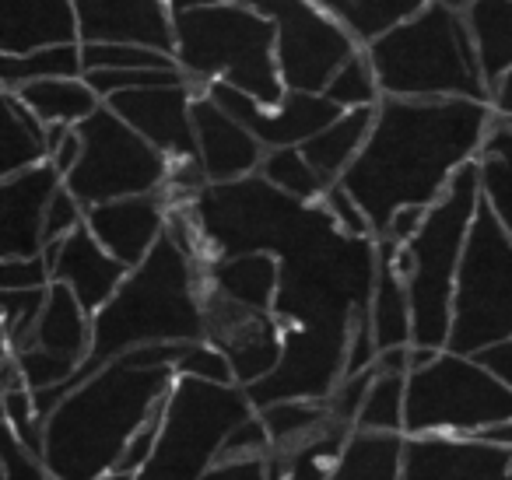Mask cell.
<instances>
[{
	"mask_svg": "<svg viewBox=\"0 0 512 480\" xmlns=\"http://www.w3.org/2000/svg\"><path fill=\"white\" fill-rule=\"evenodd\" d=\"M512 421V389L474 354L439 351L407 372V438H474L491 424Z\"/></svg>",
	"mask_w": 512,
	"mask_h": 480,
	"instance_id": "cell-8",
	"label": "cell"
},
{
	"mask_svg": "<svg viewBox=\"0 0 512 480\" xmlns=\"http://www.w3.org/2000/svg\"><path fill=\"white\" fill-rule=\"evenodd\" d=\"M477 172H481L484 204L495 211V218L512 235V120L495 116L481 144V155H477Z\"/></svg>",
	"mask_w": 512,
	"mask_h": 480,
	"instance_id": "cell-31",
	"label": "cell"
},
{
	"mask_svg": "<svg viewBox=\"0 0 512 480\" xmlns=\"http://www.w3.org/2000/svg\"><path fill=\"white\" fill-rule=\"evenodd\" d=\"M372 379H376V365L365 368V372L344 375V379L337 382L334 393H330V400H327L330 414H334L341 424H348V428H355L358 414H362V407H365V393H369Z\"/></svg>",
	"mask_w": 512,
	"mask_h": 480,
	"instance_id": "cell-44",
	"label": "cell"
},
{
	"mask_svg": "<svg viewBox=\"0 0 512 480\" xmlns=\"http://www.w3.org/2000/svg\"><path fill=\"white\" fill-rule=\"evenodd\" d=\"M327 18H334L362 50H369L376 39L414 18L428 0H313Z\"/></svg>",
	"mask_w": 512,
	"mask_h": 480,
	"instance_id": "cell-27",
	"label": "cell"
},
{
	"mask_svg": "<svg viewBox=\"0 0 512 480\" xmlns=\"http://www.w3.org/2000/svg\"><path fill=\"white\" fill-rule=\"evenodd\" d=\"M4 424L22 438L25 445H32L36 452H43V428L46 417L36 407V393L25 382L4 386Z\"/></svg>",
	"mask_w": 512,
	"mask_h": 480,
	"instance_id": "cell-40",
	"label": "cell"
},
{
	"mask_svg": "<svg viewBox=\"0 0 512 480\" xmlns=\"http://www.w3.org/2000/svg\"><path fill=\"white\" fill-rule=\"evenodd\" d=\"M85 221H88V207L81 204L67 186H60L57 197H53V204H50V214H46V232H43L46 249H50L53 242L67 239V235H74Z\"/></svg>",
	"mask_w": 512,
	"mask_h": 480,
	"instance_id": "cell-45",
	"label": "cell"
},
{
	"mask_svg": "<svg viewBox=\"0 0 512 480\" xmlns=\"http://www.w3.org/2000/svg\"><path fill=\"white\" fill-rule=\"evenodd\" d=\"M0 466H4V480H53L43 452L25 445L8 424H4V459H0Z\"/></svg>",
	"mask_w": 512,
	"mask_h": 480,
	"instance_id": "cell-42",
	"label": "cell"
},
{
	"mask_svg": "<svg viewBox=\"0 0 512 480\" xmlns=\"http://www.w3.org/2000/svg\"><path fill=\"white\" fill-rule=\"evenodd\" d=\"M425 214H428V207H400V211L393 214L383 239H393V242H400V246L411 242L414 235H418V228L425 225Z\"/></svg>",
	"mask_w": 512,
	"mask_h": 480,
	"instance_id": "cell-51",
	"label": "cell"
},
{
	"mask_svg": "<svg viewBox=\"0 0 512 480\" xmlns=\"http://www.w3.org/2000/svg\"><path fill=\"white\" fill-rule=\"evenodd\" d=\"M46 295H50V288L0 291V302H4V340H8V351H22V347L32 340L39 316H43Z\"/></svg>",
	"mask_w": 512,
	"mask_h": 480,
	"instance_id": "cell-39",
	"label": "cell"
},
{
	"mask_svg": "<svg viewBox=\"0 0 512 480\" xmlns=\"http://www.w3.org/2000/svg\"><path fill=\"white\" fill-rule=\"evenodd\" d=\"M509 480H512V466H509Z\"/></svg>",
	"mask_w": 512,
	"mask_h": 480,
	"instance_id": "cell-59",
	"label": "cell"
},
{
	"mask_svg": "<svg viewBox=\"0 0 512 480\" xmlns=\"http://www.w3.org/2000/svg\"><path fill=\"white\" fill-rule=\"evenodd\" d=\"M491 123V102L383 95L369 141L341 176L376 239H383L400 207L439 204L456 172L477 162Z\"/></svg>",
	"mask_w": 512,
	"mask_h": 480,
	"instance_id": "cell-1",
	"label": "cell"
},
{
	"mask_svg": "<svg viewBox=\"0 0 512 480\" xmlns=\"http://www.w3.org/2000/svg\"><path fill=\"white\" fill-rule=\"evenodd\" d=\"M271 449H274L271 431L264 428L260 414H253L249 421H242L239 428L228 435L225 449H221V463H225V459H267Z\"/></svg>",
	"mask_w": 512,
	"mask_h": 480,
	"instance_id": "cell-46",
	"label": "cell"
},
{
	"mask_svg": "<svg viewBox=\"0 0 512 480\" xmlns=\"http://www.w3.org/2000/svg\"><path fill=\"white\" fill-rule=\"evenodd\" d=\"M204 263L176 235L165 232L151 256L127 274L116 295L92 316V351L67 386L36 393L43 417L95 372L116 358L151 344H193L207 340L204 323Z\"/></svg>",
	"mask_w": 512,
	"mask_h": 480,
	"instance_id": "cell-3",
	"label": "cell"
},
{
	"mask_svg": "<svg viewBox=\"0 0 512 480\" xmlns=\"http://www.w3.org/2000/svg\"><path fill=\"white\" fill-rule=\"evenodd\" d=\"M491 109L498 120H512V67L505 71V78L491 88Z\"/></svg>",
	"mask_w": 512,
	"mask_h": 480,
	"instance_id": "cell-54",
	"label": "cell"
},
{
	"mask_svg": "<svg viewBox=\"0 0 512 480\" xmlns=\"http://www.w3.org/2000/svg\"><path fill=\"white\" fill-rule=\"evenodd\" d=\"M372 123H376V106L365 109H344L334 123L320 130L316 137H309L302 144V155L309 158L316 172L323 176V183H337L344 172L351 169V162L358 158V151L365 148L372 134Z\"/></svg>",
	"mask_w": 512,
	"mask_h": 480,
	"instance_id": "cell-25",
	"label": "cell"
},
{
	"mask_svg": "<svg viewBox=\"0 0 512 480\" xmlns=\"http://www.w3.org/2000/svg\"><path fill=\"white\" fill-rule=\"evenodd\" d=\"M95 480H137V473H123V470H109V473H102V477H95Z\"/></svg>",
	"mask_w": 512,
	"mask_h": 480,
	"instance_id": "cell-56",
	"label": "cell"
},
{
	"mask_svg": "<svg viewBox=\"0 0 512 480\" xmlns=\"http://www.w3.org/2000/svg\"><path fill=\"white\" fill-rule=\"evenodd\" d=\"M267 480H288V477H285V473H281V470H278V466H274V463H271V456H267Z\"/></svg>",
	"mask_w": 512,
	"mask_h": 480,
	"instance_id": "cell-57",
	"label": "cell"
},
{
	"mask_svg": "<svg viewBox=\"0 0 512 480\" xmlns=\"http://www.w3.org/2000/svg\"><path fill=\"white\" fill-rule=\"evenodd\" d=\"M197 4H249V8H260L264 15H271L278 25L292 22L295 15L309 8V0H172V11L197 8Z\"/></svg>",
	"mask_w": 512,
	"mask_h": 480,
	"instance_id": "cell-49",
	"label": "cell"
},
{
	"mask_svg": "<svg viewBox=\"0 0 512 480\" xmlns=\"http://www.w3.org/2000/svg\"><path fill=\"white\" fill-rule=\"evenodd\" d=\"M330 102H337L341 109H365V106H379L383 102V88H379L376 67H372L369 53L358 50L341 71L334 74V81L327 85Z\"/></svg>",
	"mask_w": 512,
	"mask_h": 480,
	"instance_id": "cell-36",
	"label": "cell"
},
{
	"mask_svg": "<svg viewBox=\"0 0 512 480\" xmlns=\"http://www.w3.org/2000/svg\"><path fill=\"white\" fill-rule=\"evenodd\" d=\"M85 81L95 88V95L106 102L109 95L134 92V88L176 85V81H186V74L165 71V67H99V71H88Z\"/></svg>",
	"mask_w": 512,
	"mask_h": 480,
	"instance_id": "cell-38",
	"label": "cell"
},
{
	"mask_svg": "<svg viewBox=\"0 0 512 480\" xmlns=\"http://www.w3.org/2000/svg\"><path fill=\"white\" fill-rule=\"evenodd\" d=\"M260 176L271 186H278L281 193L295 200H306V204H320L327 183H323L320 172L309 165V158L302 155V148H274L260 162Z\"/></svg>",
	"mask_w": 512,
	"mask_h": 480,
	"instance_id": "cell-35",
	"label": "cell"
},
{
	"mask_svg": "<svg viewBox=\"0 0 512 480\" xmlns=\"http://www.w3.org/2000/svg\"><path fill=\"white\" fill-rule=\"evenodd\" d=\"M8 92H15L46 127H57V123L78 127L102 106V99L85 78H43L22 88H8Z\"/></svg>",
	"mask_w": 512,
	"mask_h": 480,
	"instance_id": "cell-30",
	"label": "cell"
},
{
	"mask_svg": "<svg viewBox=\"0 0 512 480\" xmlns=\"http://www.w3.org/2000/svg\"><path fill=\"white\" fill-rule=\"evenodd\" d=\"M362 46L327 18L313 0L302 15L278 25V60L288 92H327L334 74L348 64Z\"/></svg>",
	"mask_w": 512,
	"mask_h": 480,
	"instance_id": "cell-14",
	"label": "cell"
},
{
	"mask_svg": "<svg viewBox=\"0 0 512 480\" xmlns=\"http://www.w3.org/2000/svg\"><path fill=\"white\" fill-rule=\"evenodd\" d=\"M435 4H446V8H453V11H463L470 0H435Z\"/></svg>",
	"mask_w": 512,
	"mask_h": 480,
	"instance_id": "cell-58",
	"label": "cell"
},
{
	"mask_svg": "<svg viewBox=\"0 0 512 480\" xmlns=\"http://www.w3.org/2000/svg\"><path fill=\"white\" fill-rule=\"evenodd\" d=\"M158 431H162V410H158L155 417H151L148 424H144L141 431H137L134 438H130V445L123 449L120 463H116V470L123 473H141V466L151 459V452H155L158 445Z\"/></svg>",
	"mask_w": 512,
	"mask_h": 480,
	"instance_id": "cell-48",
	"label": "cell"
},
{
	"mask_svg": "<svg viewBox=\"0 0 512 480\" xmlns=\"http://www.w3.org/2000/svg\"><path fill=\"white\" fill-rule=\"evenodd\" d=\"M204 92L221 109H228L239 123H246L267 151L302 148L309 137H316L327 123H334L344 113L323 92H288L278 106H264L260 99H253V95L235 85H225V81H214Z\"/></svg>",
	"mask_w": 512,
	"mask_h": 480,
	"instance_id": "cell-13",
	"label": "cell"
},
{
	"mask_svg": "<svg viewBox=\"0 0 512 480\" xmlns=\"http://www.w3.org/2000/svg\"><path fill=\"white\" fill-rule=\"evenodd\" d=\"M81 57H85V74L99 71V67H165V71H179L176 57L141 43H81Z\"/></svg>",
	"mask_w": 512,
	"mask_h": 480,
	"instance_id": "cell-37",
	"label": "cell"
},
{
	"mask_svg": "<svg viewBox=\"0 0 512 480\" xmlns=\"http://www.w3.org/2000/svg\"><path fill=\"white\" fill-rule=\"evenodd\" d=\"M81 43L74 0H0V53Z\"/></svg>",
	"mask_w": 512,
	"mask_h": 480,
	"instance_id": "cell-22",
	"label": "cell"
},
{
	"mask_svg": "<svg viewBox=\"0 0 512 480\" xmlns=\"http://www.w3.org/2000/svg\"><path fill=\"white\" fill-rule=\"evenodd\" d=\"M193 127H197V162L207 183H235V179L260 172L267 148L256 141L246 123L221 109L204 88L193 102Z\"/></svg>",
	"mask_w": 512,
	"mask_h": 480,
	"instance_id": "cell-19",
	"label": "cell"
},
{
	"mask_svg": "<svg viewBox=\"0 0 512 480\" xmlns=\"http://www.w3.org/2000/svg\"><path fill=\"white\" fill-rule=\"evenodd\" d=\"M204 323H207V340L218 344L225 351V358L232 361V372L239 386H256L264 382L274 368L281 365L285 354V330H281L274 312H256L246 305L232 302V298L218 295L204 284Z\"/></svg>",
	"mask_w": 512,
	"mask_h": 480,
	"instance_id": "cell-12",
	"label": "cell"
},
{
	"mask_svg": "<svg viewBox=\"0 0 512 480\" xmlns=\"http://www.w3.org/2000/svg\"><path fill=\"white\" fill-rule=\"evenodd\" d=\"M64 186L53 162L0 179V260L46 253V214Z\"/></svg>",
	"mask_w": 512,
	"mask_h": 480,
	"instance_id": "cell-16",
	"label": "cell"
},
{
	"mask_svg": "<svg viewBox=\"0 0 512 480\" xmlns=\"http://www.w3.org/2000/svg\"><path fill=\"white\" fill-rule=\"evenodd\" d=\"M477 361H481L484 368H491V372L498 375V379L505 382V386L512 389V337L502 340V344H491L484 347L481 354H474Z\"/></svg>",
	"mask_w": 512,
	"mask_h": 480,
	"instance_id": "cell-52",
	"label": "cell"
},
{
	"mask_svg": "<svg viewBox=\"0 0 512 480\" xmlns=\"http://www.w3.org/2000/svg\"><path fill=\"white\" fill-rule=\"evenodd\" d=\"M481 204V172H477V162H470L453 176L439 204L428 207L418 235L400 246L397 267L411 291L414 344L418 347H435V351L449 347L456 274H460L463 249H467Z\"/></svg>",
	"mask_w": 512,
	"mask_h": 480,
	"instance_id": "cell-6",
	"label": "cell"
},
{
	"mask_svg": "<svg viewBox=\"0 0 512 480\" xmlns=\"http://www.w3.org/2000/svg\"><path fill=\"white\" fill-rule=\"evenodd\" d=\"M176 64L186 81L207 88L225 81L264 106L288 95L278 60V22L249 4H197L172 15Z\"/></svg>",
	"mask_w": 512,
	"mask_h": 480,
	"instance_id": "cell-4",
	"label": "cell"
},
{
	"mask_svg": "<svg viewBox=\"0 0 512 480\" xmlns=\"http://www.w3.org/2000/svg\"><path fill=\"white\" fill-rule=\"evenodd\" d=\"M407 435L355 428L327 480H400L404 477Z\"/></svg>",
	"mask_w": 512,
	"mask_h": 480,
	"instance_id": "cell-26",
	"label": "cell"
},
{
	"mask_svg": "<svg viewBox=\"0 0 512 480\" xmlns=\"http://www.w3.org/2000/svg\"><path fill=\"white\" fill-rule=\"evenodd\" d=\"M50 260L43 256H4L0 260V291H39L50 288Z\"/></svg>",
	"mask_w": 512,
	"mask_h": 480,
	"instance_id": "cell-43",
	"label": "cell"
},
{
	"mask_svg": "<svg viewBox=\"0 0 512 480\" xmlns=\"http://www.w3.org/2000/svg\"><path fill=\"white\" fill-rule=\"evenodd\" d=\"M81 43H141L176 53L172 0H74Z\"/></svg>",
	"mask_w": 512,
	"mask_h": 480,
	"instance_id": "cell-18",
	"label": "cell"
},
{
	"mask_svg": "<svg viewBox=\"0 0 512 480\" xmlns=\"http://www.w3.org/2000/svg\"><path fill=\"white\" fill-rule=\"evenodd\" d=\"M46 260H50L53 281L67 284L92 316L116 295V288H120L130 274L127 263L116 260V256L95 239L88 225H81L78 232L67 235V239L53 242V246L46 249Z\"/></svg>",
	"mask_w": 512,
	"mask_h": 480,
	"instance_id": "cell-21",
	"label": "cell"
},
{
	"mask_svg": "<svg viewBox=\"0 0 512 480\" xmlns=\"http://www.w3.org/2000/svg\"><path fill=\"white\" fill-rule=\"evenodd\" d=\"M186 344H151L116 358L50 410L43 459L53 480H95L116 470L130 438L165 407Z\"/></svg>",
	"mask_w": 512,
	"mask_h": 480,
	"instance_id": "cell-2",
	"label": "cell"
},
{
	"mask_svg": "<svg viewBox=\"0 0 512 480\" xmlns=\"http://www.w3.org/2000/svg\"><path fill=\"white\" fill-rule=\"evenodd\" d=\"M81 148H85V144H81V130H78V127H71V130H67L64 141H60L57 148L50 151V162L57 165L60 176H67V172H71L74 165L81 162Z\"/></svg>",
	"mask_w": 512,
	"mask_h": 480,
	"instance_id": "cell-53",
	"label": "cell"
},
{
	"mask_svg": "<svg viewBox=\"0 0 512 480\" xmlns=\"http://www.w3.org/2000/svg\"><path fill=\"white\" fill-rule=\"evenodd\" d=\"M204 284L256 312H274L281 291V263L274 253L214 256L204 263Z\"/></svg>",
	"mask_w": 512,
	"mask_h": 480,
	"instance_id": "cell-23",
	"label": "cell"
},
{
	"mask_svg": "<svg viewBox=\"0 0 512 480\" xmlns=\"http://www.w3.org/2000/svg\"><path fill=\"white\" fill-rule=\"evenodd\" d=\"M176 375H193V379H207V382H235L232 361L225 358L218 344L211 340H193L183 347L176 361Z\"/></svg>",
	"mask_w": 512,
	"mask_h": 480,
	"instance_id": "cell-41",
	"label": "cell"
},
{
	"mask_svg": "<svg viewBox=\"0 0 512 480\" xmlns=\"http://www.w3.org/2000/svg\"><path fill=\"white\" fill-rule=\"evenodd\" d=\"M355 428L407 435V375L404 372H383V368H376V379H372L369 393H365V407H362V414H358Z\"/></svg>",
	"mask_w": 512,
	"mask_h": 480,
	"instance_id": "cell-33",
	"label": "cell"
},
{
	"mask_svg": "<svg viewBox=\"0 0 512 480\" xmlns=\"http://www.w3.org/2000/svg\"><path fill=\"white\" fill-rule=\"evenodd\" d=\"M264 428L271 431V452H285L292 445H299L302 438H309L313 431H320L330 421V407L327 403H313V400H281V403H267V407L256 410Z\"/></svg>",
	"mask_w": 512,
	"mask_h": 480,
	"instance_id": "cell-34",
	"label": "cell"
},
{
	"mask_svg": "<svg viewBox=\"0 0 512 480\" xmlns=\"http://www.w3.org/2000/svg\"><path fill=\"white\" fill-rule=\"evenodd\" d=\"M204 480H267V459H225Z\"/></svg>",
	"mask_w": 512,
	"mask_h": 480,
	"instance_id": "cell-50",
	"label": "cell"
},
{
	"mask_svg": "<svg viewBox=\"0 0 512 480\" xmlns=\"http://www.w3.org/2000/svg\"><path fill=\"white\" fill-rule=\"evenodd\" d=\"M256 414L246 386L176 375L162 407V431L137 480H204L221 463L228 435Z\"/></svg>",
	"mask_w": 512,
	"mask_h": 480,
	"instance_id": "cell-7",
	"label": "cell"
},
{
	"mask_svg": "<svg viewBox=\"0 0 512 480\" xmlns=\"http://www.w3.org/2000/svg\"><path fill=\"white\" fill-rule=\"evenodd\" d=\"M172 207L176 204H172L169 190L141 193V197H123V200L88 207L85 225L92 228V235L116 256V260L134 270L148 260L151 249L169 232Z\"/></svg>",
	"mask_w": 512,
	"mask_h": 480,
	"instance_id": "cell-17",
	"label": "cell"
},
{
	"mask_svg": "<svg viewBox=\"0 0 512 480\" xmlns=\"http://www.w3.org/2000/svg\"><path fill=\"white\" fill-rule=\"evenodd\" d=\"M78 130L85 148L81 162L64 176V186L85 207L165 190L172 158L144 141L113 106L102 102L88 120L78 123Z\"/></svg>",
	"mask_w": 512,
	"mask_h": 480,
	"instance_id": "cell-10",
	"label": "cell"
},
{
	"mask_svg": "<svg viewBox=\"0 0 512 480\" xmlns=\"http://www.w3.org/2000/svg\"><path fill=\"white\" fill-rule=\"evenodd\" d=\"M383 95L393 99H477L491 102L463 11L428 0L425 8L369 46Z\"/></svg>",
	"mask_w": 512,
	"mask_h": 480,
	"instance_id": "cell-5",
	"label": "cell"
},
{
	"mask_svg": "<svg viewBox=\"0 0 512 480\" xmlns=\"http://www.w3.org/2000/svg\"><path fill=\"white\" fill-rule=\"evenodd\" d=\"M512 337V235L481 204L463 249L453 291L449 351L481 354L484 347Z\"/></svg>",
	"mask_w": 512,
	"mask_h": 480,
	"instance_id": "cell-9",
	"label": "cell"
},
{
	"mask_svg": "<svg viewBox=\"0 0 512 480\" xmlns=\"http://www.w3.org/2000/svg\"><path fill=\"white\" fill-rule=\"evenodd\" d=\"M43 78H85L81 43L43 46L32 53H0V85L22 88Z\"/></svg>",
	"mask_w": 512,
	"mask_h": 480,
	"instance_id": "cell-32",
	"label": "cell"
},
{
	"mask_svg": "<svg viewBox=\"0 0 512 480\" xmlns=\"http://www.w3.org/2000/svg\"><path fill=\"white\" fill-rule=\"evenodd\" d=\"M323 207H327V211L334 214V221L348 235H376V232H372V225H369V218H365L362 204H358V200L351 197L348 186H344L341 179L327 186V193H323Z\"/></svg>",
	"mask_w": 512,
	"mask_h": 480,
	"instance_id": "cell-47",
	"label": "cell"
},
{
	"mask_svg": "<svg viewBox=\"0 0 512 480\" xmlns=\"http://www.w3.org/2000/svg\"><path fill=\"white\" fill-rule=\"evenodd\" d=\"M88 351H92V312L78 302L67 284L53 281L32 340L22 351L8 354H15L32 393H43V389L67 386L85 365Z\"/></svg>",
	"mask_w": 512,
	"mask_h": 480,
	"instance_id": "cell-11",
	"label": "cell"
},
{
	"mask_svg": "<svg viewBox=\"0 0 512 480\" xmlns=\"http://www.w3.org/2000/svg\"><path fill=\"white\" fill-rule=\"evenodd\" d=\"M379 242V267H376V291H372V333H376L379 351L390 347L414 344V312H411V291L397 267L400 242L376 239Z\"/></svg>",
	"mask_w": 512,
	"mask_h": 480,
	"instance_id": "cell-24",
	"label": "cell"
},
{
	"mask_svg": "<svg viewBox=\"0 0 512 480\" xmlns=\"http://www.w3.org/2000/svg\"><path fill=\"white\" fill-rule=\"evenodd\" d=\"M474 438H481V442H491V445H498V449L512 452V421L491 424V428H484L481 435H474Z\"/></svg>",
	"mask_w": 512,
	"mask_h": 480,
	"instance_id": "cell-55",
	"label": "cell"
},
{
	"mask_svg": "<svg viewBox=\"0 0 512 480\" xmlns=\"http://www.w3.org/2000/svg\"><path fill=\"white\" fill-rule=\"evenodd\" d=\"M509 466L512 452L481 438L414 435L400 480H509Z\"/></svg>",
	"mask_w": 512,
	"mask_h": 480,
	"instance_id": "cell-20",
	"label": "cell"
},
{
	"mask_svg": "<svg viewBox=\"0 0 512 480\" xmlns=\"http://www.w3.org/2000/svg\"><path fill=\"white\" fill-rule=\"evenodd\" d=\"M197 95V85L176 81V85L134 88V92L109 95L106 106H113L144 141L165 151L172 162H183V158H197V127H193Z\"/></svg>",
	"mask_w": 512,
	"mask_h": 480,
	"instance_id": "cell-15",
	"label": "cell"
},
{
	"mask_svg": "<svg viewBox=\"0 0 512 480\" xmlns=\"http://www.w3.org/2000/svg\"><path fill=\"white\" fill-rule=\"evenodd\" d=\"M0 113H4V141H0V179L18 176L32 165L50 162V144H46V123L4 88L0 95Z\"/></svg>",
	"mask_w": 512,
	"mask_h": 480,
	"instance_id": "cell-29",
	"label": "cell"
},
{
	"mask_svg": "<svg viewBox=\"0 0 512 480\" xmlns=\"http://www.w3.org/2000/svg\"><path fill=\"white\" fill-rule=\"evenodd\" d=\"M463 18L477 46L488 88H495L512 67V0H470Z\"/></svg>",
	"mask_w": 512,
	"mask_h": 480,
	"instance_id": "cell-28",
	"label": "cell"
}]
</instances>
